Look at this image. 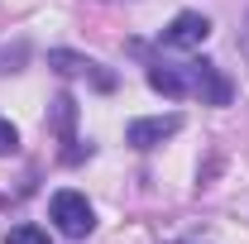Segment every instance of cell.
Wrapping results in <instances>:
<instances>
[{"instance_id":"6da1fadb","label":"cell","mask_w":249,"mask_h":244,"mask_svg":"<svg viewBox=\"0 0 249 244\" xmlns=\"http://www.w3.org/2000/svg\"><path fill=\"white\" fill-rule=\"evenodd\" d=\"M48 215H53V225H58L67 240H87L96 230V211H91V201L82 196V192H53V201H48Z\"/></svg>"},{"instance_id":"7a4b0ae2","label":"cell","mask_w":249,"mask_h":244,"mask_svg":"<svg viewBox=\"0 0 249 244\" xmlns=\"http://www.w3.org/2000/svg\"><path fill=\"white\" fill-rule=\"evenodd\" d=\"M206 38H211V19H206V15H196V10H182V15L163 29V38H158V43H163V48L187 53V48H201Z\"/></svg>"},{"instance_id":"3957f363","label":"cell","mask_w":249,"mask_h":244,"mask_svg":"<svg viewBox=\"0 0 249 244\" xmlns=\"http://www.w3.org/2000/svg\"><path fill=\"white\" fill-rule=\"evenodd\" d=\"M187 82H192V91L201 96L206 105H230V96H235L230 77L220 72L216 62H192V67H187Z\"/></svg>"},{"instance_id":"277c9868","label":"cell","mask_w":249,"mask_h":244,"mask_svg":"<svg viewBox=\"0 0 249 244\" xmlns=\"http://www.w3.org/2000/svg\"><path fill=\"white\" fill-rule=\"evenodd\" d=\"M182 129V115H149V120H129L124 129V144H134V149H158L163 139H173Z\"/></svg>"},{"instance_id":"5b68a950","label":"cell","mask_w":249,"mask_h":244,"mask_svg":"<svg viewBox=\"0 0 249 244\" xmlns=\"http://www.w3.org/2000/svg\"><path fill=\"white\" fill-rule=\"evenodd\" d=\"M48 67L62 72V77H91L101 91H110V87H115V77H110V72H101V62L82 58V53H67V48H53V53H48Z\"/></svg>"},{"instance_id":"8992f818","label":"cell","mask_w":249,"mask_h":244,"mask_svg":"<svg viewBox=\"0 0 249 244\" xmlns=\"http://www.w3.org/2000/svg\"><path fill=\"white\" fill-rule=\"evenodd\" d=\"M149 87H154L158 96H173V101L192 91L187 72H182V67H168V62H154V67H149Z\"/></svg>"},{"instance_id":"52a82bcc","label":"cell","mask_w":249,"mask_h":244,"mask_svg":"<svg viewBox=\"0 0 249 244\" xmlns=\"http://www.w3.org/2000/svg\"><path fill=\"white\" fill-rule=\"evenodd\" d=\"M72 120H77V101H72V96H58V101H53V134H58L62 144H77Z\"/></svg>"},{"instance_id":"ba28073f","label":"cell","mask_w":249,"mask_h":244,"mask_svg":"<svg viewBox=\"0 0 249 244\" xmlns=\"http://www.w3.org/2000/svg\"><path fill=\"white\" fill-rule=\"evenodd\" d=\"M5 244H53V240H48L38 225H15V230L5 235Z\"/></svg>"},{"instance_id":"9c48e42d","label":"cell","mask_w":249,"mask_h":244,"mask_svg":"<svg viewBox=\"0 0 249 244\" xmlns=\"http://www.w3.org/2000/svg\"><path fill=\"white\" fill-rule=\"evenodd\" d=\"M15 149H19V129H15L10 120H0V158H10Z\"/></svg>"},{"instance_id":"30bf717a","label":"cell","mask_w":249,"mask_h":244,"mask_svg":"<svg viewBox=\"0 0 249 244\" xmlns=\"http://www.w3.org/2000/svg\"><path fill=\"white\" fill-rule=\"evenodd\" d=\"M240 48H245V58H249V15H245V29H240Z\"/></svg>"}]
</instances>
